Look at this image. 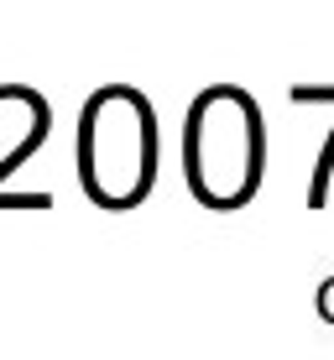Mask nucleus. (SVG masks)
<instances>
[{
  "label": "nucleus",
  "instance_id": "1",
  "mask_svg": "<svg viewBox=\"0 0 334 360\" xmlns=\"http://www.w3.org/2000/svg\"><path fill=\"white\" fill-rule=\"evenodd\" d=\"M256 126L251 110L235 94H209V105L193 120V178L204 193L235 198L251 188V162H256Z\"/></svg>",
  "mask_w": 334,
  "mask_h": 360
}]
</instances>
